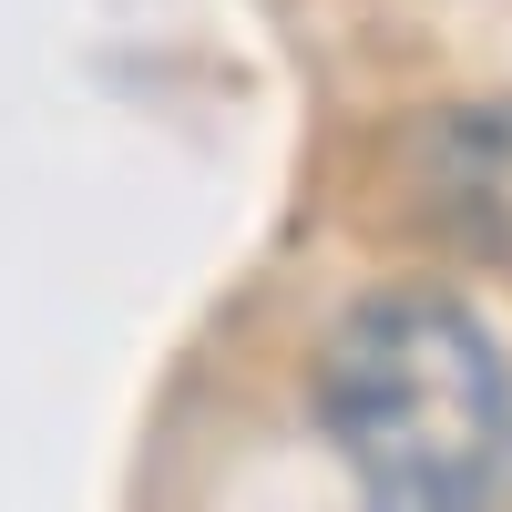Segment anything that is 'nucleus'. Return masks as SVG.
<instances>
[{"instance_id": "1", "label": "nucleus", "mask_w": 512, "mask_h": 512, "mask_svg": "<svg viewBox=\"0 0 512 512\" xmlns=\"http://www.w3.org/2000/svg\"><path fill=\"white\" fill-rule=\"evenodd\" d=\"M318 410L359 512H512V359L461 297H369L328 338Z\"/></svg>"}, {"instance_id": "2", "label": "nucleus", "mask_w": 512, "mask_h": 512, "mask_svg": "<svg viewBox=\"0 0 512 512\" xmlns=\"http://www.w3.org/2000/svg\"><path fill=\"white\" fill-rule=\"evenodd\" d=\"M431 195L482 256H512V103H482V113H461L441 134Z\"/></svg>"}]
</instances>
